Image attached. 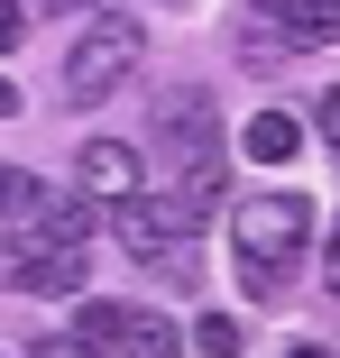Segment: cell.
Listing matches in <instances>:
<instances>
[{"label":"cell","mask_w":340,"mask_h":358,"mask_svg":"<svg viewBox=\"0 0 340 358\" xmlns=\"http://www.w3.org/2000/svg\"><path fill=\"white\" fill-rule=\"evenodd\" d=\"M74 175H83V193L129 202V193H139V148H120V138H92V148L74 157Z\"/></svg>","instance_id":"obj_6"},{"label":"cell","mask_w":340,"mask_h":358,"mask_svg":"<svg viewBox=\"0 0 340 358\" xmlns=\"http://www.w3.org/2000/svg\"><path fill=\"white\" fill-rule=\"evenodd\" d=\"M74 331H83L92 349H129V331H139V313H129V303H83V313H74Z\"/></svg>","instance_id":"obj_9"},{"label":"cell","mask_w":340,"mask_h":358,"mask_svg":"<svg viewBox=\"0 0 340 358\" xmlns=\"http://www.w3.org/2000/svg\"><path fill=\"white\" fill-rule=\"evenodd\" d=\"M157 148H166L184 175H221V138H212V120H202V101H193V92H184V101H166Z\"/></svg>","instance_id":"obj_3"},{"label":"cell","mask_w":340,"mask_h":358,"mask_svg":"<svg viewBox=\"0 0 340 358\" xmlns=\"http://www.w3.org/2000/svg\"><path fill=\"white\" fill-rule=\"evenodd\" d=\"M295 358H331V349H322V340H304V349H295Z\"/></svg>","instance_id":"obj_15"},{"label":"cell","mask_w":340,"mask_h":358,"mask_svg":"<svg viewBox=\"0 0 340 358\" xmlns=\"http://www.w3.org/2000/svg\"><path fill=\"white\" fill-rule=\"evenodd\" d=\"M37 358H101V349H92V340L74 331V340H55V349H37Z\"/></svg>","instance_id":"obj_12"},{"label":"cell","mask_w":340,"mask_h":358,"mask_svg":"<svg viewBox=\"0 0 340 358\" xmlns=\"http://www.w3.org/2000/svg\"><path fill=\"white\" fill-rule=\"evenodd\" d=\"M10 285H19V294H74V285H83V248H19Z\"/></svg>","instance_id":"obj_5"},{"label":"cell","mask_w":340,"mask_h":358,"mask_svg":"<svg viewBox=\"0 0 340 358\" xmlns=\"http://www.w3.org/2000/svg\"><path fill=\"white\" fill-rule=\"evenodd\" d=\"M92 230V193H37L28 230H10V248H83Z\"/></svg>","instance_id":"obj_4"},{"label":"cell","mask_w":340,"mask_h":358,"mask_svg":"<svg viewBox=\"0 0 340 358\" xmlns=\"http://www.w3.org/2000/svg\"><path fill=\"white\" fill-rule=\"evenodd\" d=\"M257 19H276L295 46H331L340 37V0H248Z\"/></svg>","instance_id":"obj_7"},{"label":"cell","mask_w":340,"mask_h":358,"mask_svg":"<svg viewBox=\"0 0 340 358\" xmlns=\"http://www.w3.org/2000/svg\"><path fill=\"white\" fill-rule=\"evenodd\" d=\"M175 340H184V331H175L166 313H139V331H129V349H120V358H175Z\"/></svg>","instance_id":"obj_10"},{"label":"cell","mask_w":340,"mask_h":358,"mask_svg":"<svg viewBox=\"0 0 340 358\" xmlns=\"http://www.w3.org/2000/svg\"><path fill=\"white\" fill-rule=\"evenodd\" d=\"M322 285H331V294H340V239H331V257H322Z\"/></svg>","instance_id":"obj_14"},{"label":"cell","mask_w":340,"mask_h":358,"mask_svg":"<svg viewBox=\"0 0 340 358\" xmlns=\"http://www.w3.org/2000/svg\"><path fill=\"white\" fill-rule=\"evenodd\" d=\"M193 358H239V322L230 313H202L193 322Z\"/></svg>","instance_id":"obj_11"},{"label":"cell","mask_w":340,"mask_h":358,"mask_svg":"<svg viewBox=\"0 0 340 358\" xmlns=\"http://www.w3.org/2000/svg\"><path fill=\"white\" fill-rule=\"evenodd\" d=\"M239 148H248L257 166H295V157H304V120H295V110H257V120L239 129Z\"/></svg>","instance_id":"obj_8"},{"label":"cell","mask_w":340,"mask_h":358,"mask_svg":"<svg viewBox=\"0 0 340 358\" xmlns=\"http://www.w3.org/2000/svg\"><path fill=\"white\" fill-rule=\"evenodd\" d=\"M304 239H313V202L304 193H248L239 211H230V248H239V285L257 303H285V285H295V257H304Z\"/></svg>","instance_id":"obj_1"},{"label":"cell","mask_w":340,"mask_h":358,"mask_svg":"<svg viewBox=\"0 0 340 358\" xmlns=\"http://www.w3.org/2000/svg\"><path fill=\"white\" fill-rule=\"evenodd\" d=\"M322 138L340 148V92H322Z\"/></svg>","instance_id":"obj_13"},{"label":"cell","mask_w":340,"mask_h":358,"mask_svg":"<svg viewBox=\"0 0 340 358\" xmlns=\"http://www.w3.org/2000/svg\"><path fill=\"white\" fill-rule=\"evenodd\" d=\"M129 74H139V19H120V10H101L74 46H64V101H74V110L111 101Z\"/></svg>","instance_id":"obj_2"}]
</instances>
